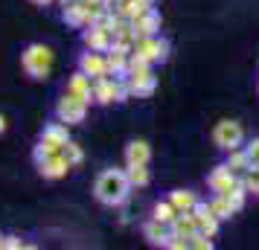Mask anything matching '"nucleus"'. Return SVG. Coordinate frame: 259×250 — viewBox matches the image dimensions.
I'll return each mask as SVG.
<instances>
[{"label": "nucleus", "mask_w": 259, "mask_h": 250, "mask_svg": "<svg viewBox=\"0 0 259 250\" xmlns=\"http://www.w3.org/2000/svg\"><path fill=\"white\" fill-rule=\"evenodd\" d=\"M131 180L125 175V169H105L94 183V198L105 207H122L131 195Z\"/></svg>", "instance_id": "1"}, {"label": "nucleus", "mask_w": 259, "mask_h": 250, "mask_svg": "<svg viewBox=\"0 0 259 250\" xmlns=\"http://www.w3.org/2000/svg\"><path fill=\"white\" fill-rule=\"evenodd\" d=\"M128 82L125 76H102V79H94V102L99 105H111V102H125L128 99Z\"/></svg>", "instance_id": "2"}, {"label": "nucleus", "mask_w": 259, "mask_h": 250, "mask_svg": "<svg viewBox=\"0 0 259 250\" xmlns=\"http://www.w3.org/2000/svg\"><path fill=\"white\" fill-rule=\"evenodd\" d=\"M21 64H24L29 79H47L50 70H53V49L44 47V44H32V47L24 49Z\"/></svg>", "instance_id": "3"}, {"label": "nucleus", "mask_w": 259, "mask_h": 250, "mask_svg": "<svg viewBox=\"0 0 259 250\" xmlns=\"http://www.w3.org/2000/svg\"><path fill=\"white\" fill-rule=\"evenodd\" d=\"M131 56L134 59L146 61V64H157V61L169 59V41L160 35H140L131 47Z\"/></svg>", "instance_id": "4"}, {"label": "nucleus", "mask_w": 259, "mask_h": 250, "mask_svg": "<svg viewBox=\"0 0 259 250\" xmlns=\"http://www.w3.org/2000/svg\"><path fill=\"white\" fill-rule=\"evenodd\" d=\"M212 145H219L222 152L245 145V128H242V122H236V119L215 122V128H212Z\"/></svg>", "instance_id": "5"}, {"label": "nucleus", "mask_w": 259, "mask_h": 250, "mask_svg": "<svg viewBox=\"0 0 259 250\" xmlns=\"http://www.w3.org/2000/svg\"><path fill=\"white\" fill-rule=\"evenodd\" d=\"M88 105H91V102H84L79 96L64 93L59 99V105H56V117H59L64 125H79V122H84V117H88Z\"/></svg>", "instance_id": "6"}, {"label": "nucleus", "mask_w": 259, "mask_h": 250, "mask_svg": "<svg viewBox=\"0 0 259 250\" xmlns=\"http://www.w3.org/2000/svg\"><path fill=\"white\" fill-rule=\"evenodd\" d=\"M236 183H242V178H239V175H236V172L227 166V163H219V166H215L210 175H207V186H210V192H215V195L230 192Z\"/></svg>", "instance_id": "7"}, {"label": "nucleus", "mask_w": 259, "mask_h": 250, "mask_svg": "<svg viewBox=\"0 0 259 250\" xmlns=\"http://www.w3.org/2000/svg\"><path fill=\"white\" fill-rule=\"evenodd\" d=\"M84 47L88 49H96V53H108L111 44H114V29L111 26H102V24H91L84 29Z\"/></svg>", "instance_id": "8"}, {"label": "nucleus", "mask_w": 259, "mask_h": 250, "mask_svg": "<svg viewBox=\"0 0 259 250\" xmlns=\"http://www.w3.org/2000/svg\"><path fill=\"white\" fill-rule=\"evenodd\" d=\"M192 218H195V230H198V233H204V236H210V238L219 236V224H222V221L212 215V210H210V204H207V201L195 204Z\"/></svg>", "instance_id": "9"}, {"label": "nucleus", "mask_w": 259, "mask_h": 250, "mask_svg": "<svg viewBox=\"0 0 259 250\" xmlns=\"http://www.w3.org/2000/svg\"><path fill=\"white\" fill-rule=\"evenodd\" d=\"M79 70L88 73L91 79H102V76H111V67H108V56H105V53H96V49H88L82 59H79Z\"/></svg>", "instance_id": "10"}, {"label": "nucleus", "mask_w": 259, "mask_h": 250, "mask_svg": "<svg viewBox=\"0 0 259 250\" xmlns=\"http://www.w3.org/2000/svg\"><path fill=\"white\" fill-rule=\"evenodd\" d=\"M61 18H64V24H67V26L84 29V26L91 24V6H88L84 0H70V3H64Z\"/></svg>", "instance_id": "11"}, {"label": "nucleus", "mask_w": 259, "mask_h": 250, "mask_svg": "<svg viewBox=\"0 0 259 250\" xmlns=\"http://www.w3.org/2000/svg\"><path fill=\"white\" fill-rule=\"evenodd\" d=\"M70 163H67V157L61 155H53V157H47V160H41V163H38V172H41V175H44V178L47 180H59V178H64V175H67V172H70Z\"/></svg>", "instance_id": "12"}, {"label": "nucleus", "mask_w": 259, "mask_h": 250, "mask_svg": "<svg viewBox=\"0 0 259 250\" xmlns=\"http://www.w3.org/2000/svg\"><path fill=\"white\" fill-rule=\"evenodd\" d=\"M143 236H146V241L154 244V247H166V238L172 236V224H163V221L152 218V221L143 224Z\"/></svg>", "instance_id": "13"}, {"label": "nucleus", "mask_w": 259, "mask_h": 250, "mask_svg": "<svg viewBox=\"0 0 259 250\" xmlns=\"http://www.w3.org/2000/svg\"><path fill=\"white\" fill-rule=\"evenodd\" d=\"M67 93L79 96V99H84V102H94V79L88 76V73H76V76H70V82H67Z\"/></svg>", "instance_id": "14"}, {"label": "nucleus", "mask_w": 259, "mask_h": 250, "mask_svg": "<svg viewBox=\"0 0 259 250\" xmlns=\"http://www.w3.org/2000/svg\"><path fill=\"white\" fill-rule=\"evenodd\" d=\"M131 24L137 29V35H157V32H160V12L152 6L149 12H143L140 18H134Z\"/></svg>", "instance_id": "15"}, {"label": "nucleus", "mask_w": 259, "mask_h": 250, "mask_svg": "<svg viewBox=\"0 0 259 250\" xmlns=\"http://www.w3.org/2000/svg\"><path fill=\"white\" fill-rule=\"evenodd\" d=\"M149 160H152V145L146 143V140H131L125 145V163H143V166H149Z\"/></svg>", "instance_id": "16"}, {"label": "nucleus", "mask_w": 259, "mask_h": 250, "mask_svg": "<svg viewBox=\"0 0 259 250\" xmlns=\"http://www.w3.org/2000/svg\"><path fill=\"white\" fill-rule=\"evenodd\" d=\"M41 140L61 152V148H64V143L70 140V137H67V125H64L61 119H59V122H53V125H47V128H44V134H41Z\"/></svg>", "instance_id": "17"}, {"label": "nucleus", "mask_w": 259, "mask_h": 250, "mask_svg": "<svg viewBox=\"0 0 259 250\" xmlns=\"http://www.w3.org/2000/svg\"><path fill=\"white\" fill-rule=\"evenodd\" d=\"M224 163H227V166L233 169V172L239 175V178H242V175H245L247 169L253 166V163H250V157H247V152H245V145H239V148H230V152H227V160H224Z\"/></svg>", "instance_id": "18"}, {"label": "nucleus", "mask_w": 259, "mask_h": 250, "mask_svg": "<svg viewBox=\"0 0 259 250\" xmlns=\"http://www.w3.org/2000/svg\"><path fill=\"white\" fill-rule=\"evenodd\" d=\"M169 201L175 204L178 213H192V210H195V204H198L201 198L192 189H175L172 195H169Z\"/></svg>", "instance_id": "19"}, {"label": "nucleus", "mask_w": 259, "mask_h": 250, "mask_svg": "<svg viewBox=\"0 0 259 250\" xmlns=\"http://www.w3.org/2000/svg\"><path fill=\"white\" fill-rule=\"evenodd\" d=\"M207 204H210L212 215H215L219 221H227V218H233V215H236L233 204L227 201V195H215V192H212V198H210Z\"/></svg>", "instance_id": "20"}, {"label": "nucleus", "mask_w": 259, "mask_h": 250, "mask_svg": "<svg viewBox=\"0 0 259 250\" xmlns=\"http://www.w3.org/2000/svg\"><path fill=\"white\" fill-rule=\"evenodd\" d=\"M172 233L175 236H181V238H192L198 230H195V218H192V213H181L172 221Z\"/></svg>", "instance_id": "21"}, {"label": "nucleus", "mask_w": 259, "mask_h": 250, "mask_svg": "<svg viewBox=\"0 0 259 250\" xmlns=\"http://www.w3.org/2000/svg\"><path fill=\"white\" fill-rule=\"evenodd\" d=\"M125 175H128L131 186H149V180H152L149 169L143 166V163H125Z\"/></svg>", "instance_id": "22"}, {"label": "nucleus", "mask_w": 259, "mask_h": 250, "mask_svg": "<svg viewBox=\"0 0 259 250\" xmlns=\"http://www.w3.org/2000/svg\"><path fill=\"white\" fill-rule=\"evenodd\" d=\"M178 215H181V213L175 210V204H172V201H157V204H154V210H152V218L163 221V224H172Z\"/></svg>", "instance_id": "23"}, {"label": "nucleus", "mask_w": 259, "mask_h": 250, "mask_svg": "<svg viewBox=\"0 0 259 250\" xmlns=\"http://www.w3.org/2000/svg\"><path fill=\"white\" fill-rule=\"evenodd\" d=\"M224 195H227V201L233 204V210H236V213H242V210H245V201H247V189H245V186H242V183H236L233 189H230V192H224Z\"/></svg>", "instance_id": "24"}, {"label": "nucleus", "mask_w": 259, "mask_h": 250, "mask_svg": "<svg viewBox=\"0 0 259 250\" xmlns=\"http://www.w3.org/2000/svg\"><path fill=\"white\" fill-rule=\"evenodd\" d=\"M61 155L67 157V163H70V166H79V163L84 160L82 145H76L73 140H67V143H64V148H61Z\"/></svg>", "instance_id": "25"}, {"label": "nucleus", "mask_w": 259, "mask_h": 250, "mask_svg": "<svg viewBox=\"0 0 259 250\" xmlns=\"http://www.w3.org/2000/svg\"><path fill=\"white\" fill-rule=\"evenodd\" d=\"M242 186L247 189V195H250V192L259 195V166H250L245 175H242Z\"/></svg>", "instance_id": "26"}, {"label": "nucleus", "mask_w": 259, "mask_h": 250, "mask_svg": "<svg viewBox=\"0 0 259 250\" xmlns=\"http://www.w3.org/2000/svg\"><path fill=\"white\" fill-rule=\"evenodd\" d=\"M189 250H212V238L204 236V233H195L189 238Z\"/></svg>", "instance_id": "27"}, {"label": "nucleus", "mask_w": 259, "mask_h": 250, "mask_svg": "<svg viewBox=\"0 0 259 250\" xmlns=\"http://www.w3.org/2000/svg\"><path fill=\"white\" fill-rule=\"evenodd\" d=\"M245 152H247V157H250V163L259 166V137H253V140L245 145Z\"/></svg>", "instance_id": "28"}, {"label": "nucleus", "mask_w": 259, "mask_h": 250, "mask_svg": "<svg viewBox=\"0 0 259 250\" xmlns=\"http://www.w3.org/2000/svg\"><path fill=\"white\" fill-rule=\"evenodd\" d=\"M3 247H9V250H15V247H21V238H6V241H3Z\"/></svg>", "instance_id": "29"}, {"label": "nucleus", "mask_w": 259, "mask_h": 250, "mask_svg": "<svg viewBox=\"0 0 259 250\" xmlns=\"http://www.w3.org/2000/svg\"><path fill=\"white\" fill-rule=\"evenodd\" d=\"M29 3H35V6H47L50 0H29Z\"/></svg>", "instance_id": "30"}, {"label": "nucleus", "mask_w": 259, "mask_h": 250, "mask_svg": "<svg viewBox=\"0 0 259 250\" xmlns=\"http://www.w3.org/2000/svg\"><path fill=\"white\" fill-rule=\"evenodd\" d=\"M3 128H6V119L0 117V134H3Z\"/></svg>", "instance_id": "31"}, {"label": "nucleus", "mask_w": 259, "mask_h": 250, "mask_svg": "<svg viewBox=\"0 0 259 250\" xmlns=\"http://www.w3.org/2000/svg\"><path fill=\"white\" fill-rule=\"evenodd\" d=\"M84 3H88V6H94V3H102V0H84Z\"/></svg>", "instance_id": "32"}, {"label": "nucleus", "mask_w": 259, "mask_h": 250, "mask_svg": "<svg viewBox=\"0 0 259 250\" xmlns=\"http://www.w3.org/2000/svg\"><path fill=\"white\" fill-rule=\"evenodd\" d=\"M0 247H3V236H0Z\"/></svg>", "instance_id": "33"}, {"label": "nucleus", "mask_w": 259, "mask_h": 250, "mask_svg": "<svg viewBox=\"0 0 259 250\" xmlns=\"http://www.w3.org/2000/svg\"><path fill=\"white\" fill-rule=\"evenodd\" d=\"M61 3H70V0H61Z\"/></svg>", "instance_id": "34"}, {"label": "nucleus", "mask_w": 259, "mask_h": 250, "mask_svg": "<svg viewBox=\"0 0 259 250\" xmlns=\"http://www.w3.org/2000/svg\"><path fill=\"white\" fill-rule=\"evenodd\" d=\"M256 90H259V84H256Z\"/></svg>", "instance_id": "35"}]
</instances>
